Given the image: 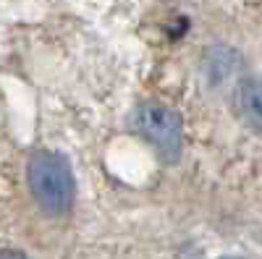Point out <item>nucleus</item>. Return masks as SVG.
Masks as SVG:
<instances>
[{"instance_id": "nucleus-1", "label": "nucleus", "mask_w": 262, "mask_h": 259, "mask_svg": "<svg viewBox=\"0 0 262 259\" xmlns=\"http://www.w3.org/2000/svg\"><path fill=\"white\" fill-rule=\"evenodd\" d=\"M27 178L37 204L45 215L60 218L74 207V197H76L74 170L71 162L60 152H50V149L34 152L27 165Z\"/></svg>"}, {"instance_id": "nucleus-2", "label": "nucleus", "mask_w": 262, "mask_h": 259, "mask_svg": "<svg viewBox=\"0 0 262 259\" xmlns=\"http://www.w3.org/2000/svg\"><path fill=\"white\" fill-rule=\"evenodd\" d=\"M137 123L142 134L158 147L165 162H176L181 157V142H184V123L179 110H173L160 102H147L139 107Z\"/></svg>"}, {"instance_id": "nucleus-3", "label": "nucleus", "mask_w": 262, "mask_h": 259, "mask_svg": "<svg viewBox=\"0 0 262 259\" xmlns=\"http://www.w3.org/2000/svg\"><path fill=\"white\" fill-rule=\"evenodd\" d=\"M238 105H242L247 123L262 134V81L247 79L238 86Z\"/></svg>"}, {"instance_id": "nucleus-4", "label": "nucleus", "mask_w": 262, "mask_h": 259, "mask_svg": "<svg viewBox=\"0 0 262 259\" xmlns=\"http://www.w3.org/2000/svg\"><path fill=\"white\" fill-rule=\"evenodd\" d=\"M0 259H29L24 251L11 249V246H0Z\"/></svg>"}, {"instance_id": "nucleus-5", "label": "nucleus", "mask_w": 262, "mask_h": 259, "mask_svg": "<svg viewBox=\"0 0 262 259\" xmlns=\"http://www.w3.org/2000/svg\"><path fill=\"white\" fill-rule=\"evenodd\" d=\"M228 259H238V256H228Z\"/></svg>"}]
</instances>
